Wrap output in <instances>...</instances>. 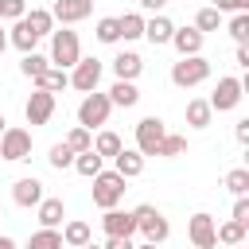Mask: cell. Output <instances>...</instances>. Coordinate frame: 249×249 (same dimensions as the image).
Returning <instances> with one entry per match:
<instances>
[{"label":"cell","mask_w":249,"mask_h":249,"mask_svg":"<svg viewBox=\"0 0 249 249\" xmlns=\"http://www.w3.org/2000/svg\"><path fill=\"white\" fill-rule=\"evenodd\" d=\"M109 113H113V101H109V93H86L82 97V105H78V124L82 128H101V124H109Z\"/></svg>","instance_id":"7a4b0ae2"},{"label":"cell","mask_w":249,"mask_h":249,"mask_svg":"<svg viewBox=\"0 0 249 249\" xmlns=\"http://www.w3.org/2000/svg\"><path fill=\"white\" fill-rule=\"evenodd\" d=\"M132 249H160L156 241H144V245H132Z\"/></svg>","instance_id":"7dc6e473"},{"label":"cell","mask_w":249,"mask_h":249,"mask_svg":"<svg viewBox=\"0 0 249 249\" xmlns=\"http://www.w3.org/2000/svg\"><path fill=\"white\" fill-rule=\"evenodd\" d=\"M39 226H47V230H58L62 226V218H66V206H62V198H39Z\"/></svg>","instance_id":"d6986e66"},{"label":"cell","mask_w":249,"mask_h":249,"mask_svg":"<svg viewBox=\"0 0 249 249\" xmlns=\"http://www.w3.org/2000/svg\"><path fill=\"white\" fill-rule=\"evenodd\" d=\"M101 230H105V237H132L136 233V218H132V210L109 206L105 218H101Z\"/></svg>","instance_id":"7c38bea8"},{"label":"cell","mask_w":249,"mask_h":249,"mask_svg":"<svg viewBox=\"0 0 249 249\" xmlns=\"http://www.w3.org/2000/svg\"><path fill=\"white\" fill-rule=\"evenodd\" d=\"M109 101H113V105H121V109H132V105L140 101V89H136V82H124V78H117V82H113V89H109Z\"/></svg>","instance_id":"7402d4cb"},{"label":"cell","mask_w":249,"mask_h":249,"mask_svg":"<svg viewBox=\"0 0 249 249\" xmlns=\"http://www.w3.org/2000/svg\"><path fill=\"white\" fill-rule=\"evenodd\" d=\"M144 70V58L136 54V51H121L117 58H113V74L117 78H124V82H136V74Z\"/></svg>","instance_id":"ac0fdd59"},{"label":"cell","mask_w":249,"mask_h":249,"mask_svg":"<svg viewBox=\"0 0 249 249\" xmlns=\"http://www.w3.org/2000/svg\"><path fill=\"white\" fill-rule=\"evenodd\" d=\"M101 82V58H78L70 66V86L82 89V93H93Z\"/></svg>","instance_id":"9c48e42d"},{"label":"cell","mask_w":249,"mask_h":249,"mask_svg":"<svg viewBox=\"0 0 249 249\" xmlns=\"http://www.w3.org/2000/svg\"><path fill=\"white\" fill-rule=\"evenodd\" d=\"M171 31H175V23H171L167 16H152V19H144V39H148L152 47L171 43Z\"/></svg>","instance_id":"e0dca14e"},{"label":"cell","mask_w":249,"mask_h":249,"mask_svg":"<svg viewBox=\"0 0 249 249\" xmlns=\"http://www.w3.org/2000/svg\"><path fill=\"white\" fill-rule=\"evenodd\" d=\"M93 35H97V43H121V27H117V16H101Z\"/></svg>","instance_id":"836d02e7"},{"label":"cell","mask_w":249,"mask_h":249,"mask_svg":"<svg viewBox=\"0 0 249 249\" xmlns=\"http://www.w3.org/2000/svg\"><path fill=\"white\" fill-rule=\"evenodd\" d=\"M51 16H54L62 27H70V23H82V19H89V16H93V0H54Z\"/></svg>","instance_id":"30bf717a"},{"label":"cell","mask_w":249,"mask_h":249,"mask_svg":"<svg viewBox=\"0 0 249 249\" xmlns=\"http://www.w3.org/2000/svg\"><path fill=\"white\" fill-rule=\"evenodd\" d=\"M66 148H70L74 156H78V152H89V148H93V132L82 128V124H74V128L66 132Z\"/></svg>","instance_id":"f546056e"},{"label":"cell","mask_w":249,"mask_h":249,"mask_svg":"<svg viewBox=\"0 0 249 249\" xmlns=\"http://www.w3.org/2000/svg\"><path fill=\"white\" fill-rule=\"evenodd\" d=\"M226 191L230 195H249V167H233V171H226Z\"/></svg>","instance_id":"1f68e13d"},{"label":"cell","mask_w":249,"mask_h":249,"mask_svg":"<svg viewBox=\"0 0 249 249\" xmlns=\"http://www.w3.org/2000/svg\"><path fill=\"white\" fill-rule=\"evenodd\" d=\"M237 66H241V70H249V47H245V43L237 47Z\"/></svg>","instance_id":"f6af8a7d"},{"label":"cell","mask_w":249,"mask_h":249,"mask_svg":"<svg viewBox=\"0 0 249 249\" xmlns=\"http://www.w3.org/2000/svg\"><path fill=\"white\" fill-rule=\"evenodd\" d=\"M0 156L19 163V160H31V132L27 128H4L0 132Z\"/></svg>","instance_id":"ba28073f"},{"label":"cell","mask_w":249,"mask_h":249,"mask_svg":"<svg viewBox=\"0 0 249 249\" xmlns=\"http://www.w3.org/2000/svg\"><path fill=\"white\" fill-rule=\"evenodd\" d=\"M82 249H101V245H93V241H86V245H82Z\"/></svg>","instance_id":"681fc988"},{"label":"cell","mask_w":249,"mask_h":249,"mask_svg":"<svg viewBox=\"0 0 249 249\" xmlns=\"http://www.w3.org/2000/svg\"><path fill=\"white\" fill-rule=\"evenodd\" d=\"M202 39H206V35H202L198 27H175V31H171V47L179 51V58L198 54V51H202Z\"/></svg>","instance_id":"5bb4252c"},{"label":"cell","mask_w":249,"mask_h":249,"mask_svg":"<svg viewBox=\"0 0 249 249\" xmlns=\"http://www.w3.org/2000/svg\"><path fill=\"white\" fill-rule=\"evenodd\" d=\"M210 8H218V12H249V0H214Z\"/></svg>","instance_id":"60d3db41"},{"label":"cell","mask_w":249,"mask_h":249,"mask_svg":"<svg viewBox=\"0 0 249 249\" xmlns=\"http://www.w3.org/2000/svg\"><path fill=\"white\" fill-rule=\"evenodd\" d=\"M86 241H93V233H89V226H86V222H66V226H62V245L82 249Z\"/></svg>","instance_id":"d4e9b609"},{"label":"cell","mask_w":249,"mask_h":249,"mask_svg":"<svg viewBox=\"0 0 249 249\" xmlns=\"http://www.w3.org/2000/svg\"><path fill=\"white\" fill-rule=\"evenodd\" d=\"M124 198V175H117V171H97L93 175V206H101V210H109V206H117Z\"/></svg>","instance_id":"277c9868"},{"label":"cell","mask_w":249,"mask_h":249,"mask_svg":"<svg viewBox=\"0 0 249 249\" xmlns=\"http://www.w3.org/2000/svg\"><path fill=\"white\" fill-rule=\"evenodd\" d=\"M241 93H245L241 78H218V86H214V93H210L206 101H210V109H214V113H230V109H237Z\"/></svg>","instance_id":"52a82bcc"},{"label":"cell","mask_w":249,"mask_h":249,"mask_svg":"<svg viewBox=\"0 0 249 249\" xmlns=\"http://www.w3.org/2000/svg\"><path fill=\"white\" fill-rule=\"evenodd\" d=\"M245 230H249V226H241V222H233V218L222 222V226H214V233H218L222 245H241V241H245Z\"/></svg>","instance_id":"83f0119b"},{"label":"cell","mask_w":249,"mask_h":249,"mask_svg":"<svg viewBox=\"0 0 249 249\" xmlns=\"http://www.w3.org/2000/svg\"><path fill=\"white\" fill-rule=\"evenodd\" d=\"M12 198H16V206H39V198H43V183H39L35 175L16 179V183H12Z\"/></svg>","instance_id":"9a60e30c"},{"label":"cell","mask_w":249,"mask_h":249,"mask_svg":"<svg viewBox=\"0 0 249 249\" xmlns=\"http://www.w3.org/2000/svg\"><path fill=\"white\" fill-rule=\"evenodd\" d=\"M117 27H121V39H140V35H144V16H140V12L117 16Z\"/></svg>","instance_id":"f1b7e54d"},{"label":"cell","mask_w":249,"mask_h":249,"mask_svg":"<svg viewBox=\"0 0 249 249\" xmlns=\"http://www.w3.org/2000/svg\"><path fill=\"white\" fill-rule=\"evenodd\" d=\"M233 136H237L241 144H249V117H241V121L233 124Z\"/></svg>","instance_id":"b9f144b4"},{"label":"cell","mask_w":249,"mask_h":249,"mask_svg":"<svg viewBox=\"0 0 249 249\" xmlns=\"http://www.w3.org/2000/svg\"><path fill=\"white\" fill-rule=\"evenodd\" d=\"M187 152V136H179V132H167L163 136V144H160V156H167V160H179Z\"/></svg>","instance_id":"8d00e7d4"},{"label":"cell","mask_w":249,"mask_h":249,"mask_svg":"<svg viewBox=\"0 0 249 249\" xmlns=\"http://www.w3.org/2000/svg\"><path fill=\"white\" fill-rule=\"evenodd\" d=\"M23 117H27V124H47V121L54 117V93L35 89V93L27 97V105H23Z\"/></svg>","instance_id":"8fae6325"},{"label":"cell","mask_w":249,"mask_h":249,"mask_svg":"<svg viewBox=\"0 0 249 249\" xmlns=\"http://www.w3.org/2000/svg\"><path fill=\"white\" fill-rule=\"evenodd\" d=\"M206 78H210V62H206L202 54H187V58H179V62L171 66V82H175L179 89L202 86Z\"/></svg>","instance_id":"3957f363"},{"label":"cell","mask_w":249,"mask_h":249,"mask_svg":"<svg viewBox=\"0 0 249 249\" xmlns=\"http://www.w3.org/2000/svg\"><path fill=\"white\" fill-rule=\"evenodd\" d=\"M101 163H105V160H101V156H97L93 148H89V152H78V156H74V171H78V175H86V179H93V175L101 171Z\"/></svg>","instance_id":"4316f807"},{"label":"cell","mask_w":249,"mask_h":249,"mask_svg":"<svg viewBox=\"0 0 249 249\" xmlns=\"http://www.w3.org/2000/svg\"><path fill=\"white\" fill-rule=\"evenodd\" d=\"M187 237H191V245H195V249H214V245H218L214 218H210V214H195V218L187 222Z\"/></svg>","instance_id":"4fadbf2b"},{"label":"cell","mask_w":249,"mask_h":249,"mask_svg":"<svg viewBox=\"0 0 249 249\" xmlns=\"http://www.w3.org/2000/svg\"><path fill=\"white\" fill-rule=\"evenodd\" d=\"M78 58H82L78 31H70V27H62V31H51V66H62V70H70Z\"/></svg>","instance_id":"6da1fadb"},{"label":"cell","mask_w":249,"mask_h":249,"mask_svg":"<svg viewBox=\"0 0 249 249\" xmlns=\"http://www.w3.org/2000/svg\"><path fill=\"white\" fill-rule=\"evenodd\" d=\"M70 86V74L62 70V66H47L43 74H35V89H47V93H58V89H66Z\"/></svg>","instance_id":"ffe728a7"},{"label":"cell","mask_w":249,"mask_h":249,"mask_svg":"<svg viewBox=\"0 0 249 249\" xmlns=\"http://www.w3.org/2000/svg\"><path fill=\"white\" fill-rule=\"evenodd\" d=\"M230 39L241 47V43H249V12H233V19H230Z\"/></svg>","instance_id":"d6a6232c"},{"label":"cell","mask_w":249,"mask_h":249,"mask_svg":"<svg viewBox=\"0 0 249 249\" xmlns=\"http://www.w3.org/2000/svg\"><path fill=\"white\" fill-rule=\"evenodd\" d=\"M0 218H4V210H0Z\"/></svg>","instance_id":"816d5d0a"},{"label":"cell","mask_w":249,"mask_h":249,"mask_svg":"<svg viewBox=\"0 0 249 249\" xmlns=\"http://www.w3.org/2000/svg\"><path fill=\"white\" fill-rule=\"evenodd\" d=\"M47 66H51V58H47V54H39V51H27V54H23V62H19V70H23L27 78H35V74H43Z\"/></svg>","instance_id":"d590c367"},{"label":"cell","mask_w":249,"mask_h":249,"mask_svg":"<svg viewBox=\"0 0 249 249\" xmlns=\"http://www.w3.org/2000/svg\"><path fill=\"white\" fill-rule=\"evenodd\" d=\"M101 249H132V237H109Z\"/></svg>","instance_id":"7bdbcfd3"},{"label":"cell","mask_w":249,"mask_h":249,"mask_svg":"<svg viewBox=\"0 0 249 249\" xmlns=\"http://www.w3.org/2000/svg\"><path fill=\"white\" fill-rule=\"evenodd\" d=\"M27 249H62V233L58 230H35L31 233V241H27Z\"/></svg>","instance_id":"4dcf8cb0"},{"label":"cell","mask_w":249,"mask_h":249,"mask_svg":"<svg viewBox=\"0 0 249 249\" xmlns=\"http://www.w3.org/2000/svg\"><path fill=\"white\" fill-rule=\"evenodd\" d=\"M8 43H12V47H19V51L27 54V51H35V43H39V35H35V31H31V27L23 23V19H16V27H12V35H8Z\"/></svg>","instance_id":"484cf974"},{"label":"cell","mask_w":249,"mask_h":249,"mask_svg":"<svg viewBox=\"0 0 249 249\" xmlns=\"http://www.w3.org/2000/svg\"><path fill=\"white\" fill-rule=\"evenodd\" d=\"M4 124H8V121H4V113H0V132H4Z\"/></svg>","instance_id":"f907efd6"},{"label":"cell","mask_w":249,"mask_h":249,"mask_svg":"<svg viewBox=\"0 0 249 249\" xmlns=\"http://www.w3.org/2000/svg\"><path fill=\"white\" fill-rule=\"evenodd\" d=\"M47 160H51V167H58V171H62V167H74V152L66 148V140H62V144H54Z\"/></svg>","instance_id":"74e56055"},{"label":"cell","mask_w":249,"mask_h":249,"mask_svg":"<svg viewBox=\"0 0 249 249\" xmlns=\"http://www.w3.org/2000/svg\"><path fill=\"white\" fill-rule=\"evenodd\" d=\"M0 249H16V241H12V237H4V233H0Z\"/></svg>","instance_id":"bcb514c9"},{"label":"cell","mask_w":249,"mask_h":249,"mask_svg":"<svg viewBox=\"0 0 249 249\" xmlns=\"http://www.w3.org/2000/svg\"><path fill=\"white\" fill-rule=\"evenodd\" d=\"M210 121H214L210 101H206V97H191V101H187V124H191V128H210Z\"/></svg>","instance_id":"44dd1931"},{"label":"cell","mask_w":249,"mask_h":249,"mask_svg":"<svg viewBox=\"0 0 249 249\" xmlns=\"http://www.w3.org/2000/svg\"><path fill=\"white\" fill-rule=\"evenodd\" d=\"M132 218H136V230L144 233V241H156V245H163L167 241V233H171V226H167V218L156 210V206H136L132 210Z\"/></svg>","instance_id":"5b68a950"},{"label":"cell","mask_w":249,"mask_h":249,"mask_svg":"<svg viewBox=\"0 0 249 249\" xmlns=\"http://www.w3.org/2000/svg\"><path fill=\"white\" fill-rule=\"evenodd\" d=\"M233 222L249 226V198H245V195H237V202H233Z\"/></svg>","instance_id":"ab89813d"},{"label":"cell","mask_w":249,"mask_h":249,"mask_svg":"<svg viewBox=\"0 0 249 249\" xmlns=\"http://www.w3.org/2000/svg\"><path fill=\"white\" fill-rule=\"evenodd\" d=\"M27 0H0V19H23Z\"/></svg>","instance_id":"f35d334b"},{"label":"cell","mask_w":249,"mask_h":249,"mask_svg":"<svg viewBox=\"0 0 249 249\" xmlns=\"http://www.w3.org/2000/svg\"><path fill=\"white\" fill-rule=\"evenodd\" d=\"M121 148H124V140H121V136H117L113 128H101V132L93 136V152H97L101 160H113V156H117Z\"/></svg>","instance_id":"603a6c76"},{"label":"cell","mask_w":249,"mask_h":249,"mask_svg":"<svg viewBox=\"0 0 249 249\" xmlns=\"http://www.w3.org/2000/svg\"><path fill=\"white\" fill-rule=\"evenodd\" d=\"M230 249H237V245H230Z\"/></svg>","instance_id":"f5cc1de1"},{"label":"cell","mask_w":249,"mask_h":249,"mask_svg":"<svg viewBox=\"0 0 249 249\" xmlns=\"http://www.w3.org/2000/svg\"><path fill=\"white\" fill-rule=\"evenodd\" d=\"M136 4H140L144 12H156V16H160V12L167 8V0H136Z\"/></svg>","instance_id":"ee69618b"},{"label":"cell","mask_w":249,"mask_h":249,"mask_svg":"<svg viewBox=\"0 0 249 249\" xmlns=\"http://www.w3.org/2000/svg\"><path fill=\"white\" fill-rule=\"evenodd\" d=\"M4 47H8V35H4V27H0V54H4Z\"/></svg>","instance_id":"c3c4849f"},{"label":"cell","mask_w":249,"mask_h":249,"mask_svg":"<svg viewBox=\"0 0 249 249\" xmlns=\"http://www.w3.org/2000/svg\"><path fill=\"white\" fill-rule=\"evenodd\" d=\"M113 171L124 175V179H136V175L144 171V156H140L136 148H121V152L113 156Z\"/></svg>","instance_id":"2e32d148"},{"label":"cell","mask_w":249,"mask_h":249,"mask_svg":"<svg viewBox=\"0 0 249 249\" xmlns=\"http://www.w3.org/2000/svg\"><path fill=\"white\" fill-rule=\"evenodd\" d=\"M195 27H198L202 35H206V31H218V27H222V12H218V8H198Z\"/></svg>","instance_id":"e575fe53"},{"label":"cell","mask_w":249,"mask_h":249,"mask_svg":"<svg viewBox=\"0 0 249 249\" xmlns=\"http://www.w3.org/2000/svg\"><path fill=\"white\" fill-rule=\"evenodd\" d=\"M163 136H167V124H163L160 117H144V121L136 124V152H140V156H160Z\"/></svg>","instance_id":"8992f818"},{"label":"cell","mask_w":249,"mask_h":249,"mask_svg":"<svg viewBox=\"0 0 249 249\" xmlns=\"http://www.w3.org/2000/svg\"><path fill=\"white\" fill-rule=\"evenodd\" d=\"M23 23H27V27H31V31L39 35V39L54 31V16H51L47 8H31V12H23Z\"/></svg>","instance_id":"cb8c5ba5"}]
</instances>
